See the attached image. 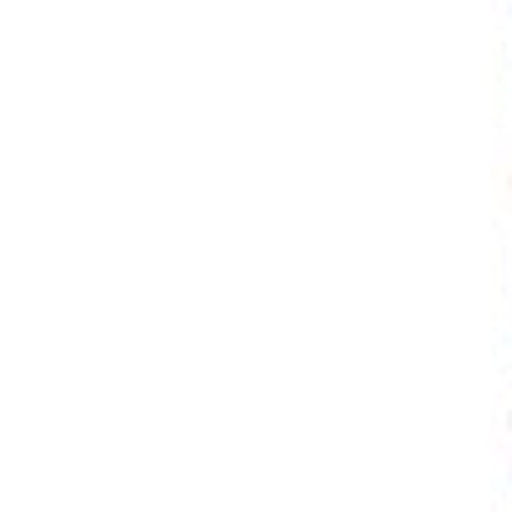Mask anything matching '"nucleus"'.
Wrapping results in <instances>:
<instances>
[]
</instances>
